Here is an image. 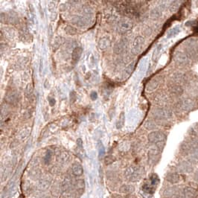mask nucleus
Returning <instances> with one entry per match:
<instances>
[{"label":"nucleus","instance_id":"f257e3e1","mask_svg":"<svg viewBox=\"0 0 198 198\" xmlns=\"http://www.w3.org/2000/svg\"><path fill=\"white\" fill-rule=\"evenodd\" d=\"M116 7L125 16L129 17H139V10L136 5H133V2L130 1H118L116 2Z\"/></svg>","mask_w":198,"mask_h":198},{"label":"nucleus","instance_id":"f03ea898","mask_svg":"<svg viewBox=\"0 0 198 198\" xmlns=\"http://www.w3.org/2000/svg\"><path fill=\"white\" fill-rule=\"evenodd\" d=\"M144 174V170L140 166H130L125 170V176L131 182H137Z\"/></svg>","mask_w":198,"mask_h":198},{"label":"nucleus","instance_id":"7ed1b4c3","mask_svg":"<svg viewBox=\"0 0 198 198\" xmlns=\"http://www.w3.org/2000/svg\"><path fill=\"white\" fill-rule=\"evenodd\" d=\"M148 139L151 143L156 144L158 148L162 150L164 148L166 135L161 131H153L148 134Z\"/></svg>","mask_w":198,"mask_h":198},{"label":"nucleus","instance_id":"20e7f679","mask_svg":"<svg viewBox=\"0 0 198 198\" xmlns=\"http://www.w3.org/2000/svg\"><path fill=\"white\" fill-rule=\"evenodd\" d=\"M152 115L155 118L159 120H168L171 118L172 112L168 108L156 107L153 110Z\"/></svg>","mask_w":198,"mask_h":198},{"label":"nucleus","instance_id":"39448f33","mask_svg":"<svg viewBox=\"0 0 198 198\" xmlns=\"http://www.w3.org/2000/svg\"><path fill=\"white\" fill-rule=\"evenodd\" d=\"M144 46V39L142 36H138L133 41L131 45V52L133 54H140L143 50Z\"/></svg>","mask_w":198,"mask_h":198},{"label":"nucleus","instance_id":"423d86ee","mask_svg":"<svg viewBox=\"0 0 198 198\" xmlns=\"http://www.w3.org/2000/svg\"><path fill=\"white\" fill-rule=\"evenodd\" d=\"M133 28V22L127 19H121L117 23L116 29L119 34H124L130 32Z\"/></svg>","mask_w":198,"mask_h":198},{"label":"nucleus","instance_id":"0eeeda50","mask_svg":"<svg viewBox=\"0 0 198 198\" xmlns=\"http://www.w3.org/2000/svg\"><path fill=\"white\" fill-rule=\"evenodd\" d=\"M128 40L126 38L121 39L115 43L114 47H113V51H114V53L116 54H123L125 52H127V49H128Z\"/></svg>","mask_w":198,"mask_h":198},{"label":"nucleus","instance_id":"6e6552de","mask_svg":"<svg viewBox=\"0 0 198 198\" xmlns=\"http://www.w3.org/2000/svg\"><path fill=\"white\" fill-rule=\"evenodd\" d=\"M92 21V17L87 16V15H80V16H75L72 19V22L73 24L77 25L78 27H86L89 25Z\"/></svg>","mask_w":198,"mask_h":198},{"label":"nucleus","instance_id":"1a4fd4ad","mask_svg":"<svg viewBox=\"0 0 198 198\" xmlns=\"http://www.w3.org/2000/svg\"><path fill=\"white\" fill-rule=\"evenodd\" d=\"M177 106L182 111L189 112L195 107V102L192 99H185L179 101Z\"/></svg>","mask_w":198,"mask_h":198},{"label":"nucleus","instance_id":"9d476101","mask_svg":"<svg viewBox=\"0 0 198 198\" xmlns=\"http://www.w3.org/2000/svg\"><path fill=\"white\" fill-rule=\"evenodd\" d=\"M174 61L180 66H186L190 63V57L187 53L179 51L174 55Z\"/></svg>","mask_w":198,"mask_h":198},{"label":"nucleus","instance_id":"9b49d317","mask_svg":"<svg viewBox=\"0 0 198 198\" xmlns=\"http://www.w3.org/2000/svg\"><path fill=\"white\" fill-rule=\"evenodd\" d=\"M189 148V155L193 160H198V139H192L188 142Z\"/></svg>","mask_w":198,"mask_h":198},{"label":"nucleus","instance_id":"f8f14e48","mask_svg":"<svg viewBox=\"0 0 198 198\" xmlns=\"http://www.w3.org/2000/svg\"><path fill=\"white\" fill-rule=\"evenodd\" d=\"M177 171L182 174H190L194 171V166L192 162L185 160L179 163L177 165Z\"/></svg>","mask_w":198,"mask_h":198},{"label":"nucleus","instance_id":"ddd939ff","mask_svg":"<svg viewBox=\"0 0 198 198\" xmlns=\"http://www.w3.org/2000/svg\"><path fill=\"white\" fill-rule=\"evenodd\" d=\"M163 80V76H160V75L153 77V78L148 83L147 86H146V91L149 92L154 91L155 89H157V87H159V84H161Z\"/></svg>","mask_w":198,"mask_h":198},{"label":"nucleus","instance_id":"4468645a","mask_svg":"<svg viewBox=\"0 0 198 198\" xmlns=\"http://www.w3.org/2000/svg\"><path fill=\"white\" fill-rule=\"evenodd\" d=\"M19 99H20V95L19 93L16 90H11L9 92H7L5 100L7 103L10 104H15L18 102Z\"/></svg>","mask_w":198,"mask_h":198},{"label":"nucleus","instance_id":"2eb2a0df","mask_svg":"<svg viewBox=\"0 0 198 198\" xmlns=\"http://www.w3.org/2000/svg\"><path fill=\"white\" fill-rule=\"evenodd\" d=\"M168 90L170 93L175 96H180L183 93V89L180 84L173 82L168 85Z\"/></svg>","mask_w":198,"mask_h":198},{"label":"nucleus","instance_id":"dca6fc26","mask_svg":"<svg viewBox=\"0 0 198 198\" xmlns=\"http://www.w3.org/2000/svg\"><path fill=\"white\" fill-rule=\"evenodd\" d=\"M1 21L5 23H14L17 21V16L15 13H2Z\"/></svg>","mask_w":198,"mask_h":198},{"label":"nucleus","instance_id":"f3484780","mask_svg":"<svg viewBox=\"0 0 198 198\" xmlns=\"http://www.w3.org/2000/svg\"><path fill=\"white\" fill-rule=\"evenodd\" d=\"M83 53V49L81 47H75L72 52V60L74 63H76L80 60Z\"/></svg>","mask_w":198,"mask_h":198},{"label":"nucleus","instance_id":"a211bd4d","mask_svg":"<svg viewBox=\"0 0 198 198\" xmlns=\"http://www.w3.org/2000/svg\"><path fill=\"white\" fill-rule=\"evenodd\" d=\"M111 45V41L107 37H103V38L100 39L98 43V46L101 50H105L110 47Z\"/></svg>","mask_w":198,"mask_h":198},{"label":"nucleus","instance_id":"6ab92c4d","mask_svg":"<svg viewBox=\"0 0 198 198\" xmlns=\"http://www.w3.org/2000/svg\"><path fill=\"white\" fill-rule=\"evenodd\" d=\"M166 180L171 184L178 183L180 181V176L176 173L168 174L166 177Z\"/></svg>","mask_w":198,"mask_h":198},{"label":"nucleus","instance_id":"aec40b11","mask_svg":"<svg viewBox=\"0 0 198 198\" xmlns=\"http://www.w3.org/2000/svg\"><path fill=\"white\" fill-rule=\"evenodd\" d=\"M197 191L192 187H185L183 190V194L185 198H194L195 197Z\"/></svg>","mask_w":198,"mask_h":198},{"label":"nucleus","instance_id":"412c9836","mask_svg":"<svg viewBox=\"0 0 198 198\" xmlns=\"http://www.w3.org/2000/svg\"><path fill=\"white\" fill-rule=\"evenodd\" d=\"M72 170L73 174L76 177L81 176L83 173H84V169H83L82 165L79 164V163H75V164H73Z\"/></svg>","mask_w":198,"mask_h":198},{"label":"nucleus","instance_id":"4be33fe9","mask_svg":"<svg viewBox=\"0 0 198 198\" xmlns=\"http://www.w3.org/2000/svg\"><path fill=\"white\" fill-rule=\"evenodd\" d=\"M160 150L158 148H152L148 151V157L151 162H154L158 159V156L159 155Z\"/></svg>","mask_w":198,"mask_h":198},{"label":"nucleus","instance_id":"5701e85b","mask_svg":"<svg viewBox=\"0 0 198 198\" xmlns=\"http://www.w3.org/2000/svg\"><path fill=\"white\" fill-rule=\"evenodd\" d=\"M163 15V11L160 8H155L153 10H151V13H150V17L152 20H158Z\"/></svg>","mask_w":198,"mask_h":198},{"label":"nucleus","instance_id":"b1692460","mask_svg":"<svg viewBox=\"0 0 198 198\" xmlns=\"http://www.w3.org/2000/svg\"><path fill=\"white\" fill-rule=\"evenodd\" d=\"M135 191V188L131 185H122L119 189V192L123 194H131Z\"/></svg>","mask_w":198,"mask_h":198},{"label":"nucleus","instance_id":"393cba45","mask_svg":"<svg viewBox=\"0 0 198 198\" xmlns=\"http://www.w3.org/2000/svg\"><path fill=\"white\" fill-rule=\"evenodd\" d=\"M125 115L124 112H121L120 113L119 117H118V121L116 122V128L118 130H121L122 129V127H124L125 125Z\"/></svg>","mask_w":198,"mask_h":198},{"label":"nucleus","instance_id":"a878e982","mask_svg":"<svg viewBox=\"0 0 198 198\" xmlns=\"http://www.w3.org/2000/svg\"><path fill=\"white\" fill-rule=\"evenodd\" d=\"M177 193V188L175 187H170L168 189H165L164 193H163V196L165 198H169L173 197L174 195H175V194Z\"/></svg>","mask_w":198,"mask_h":198},{"label":"nucleus","instance_id":"bb28decb","mask_svg":"<svg viewBox=\"0 0 198 198\" xmlns=\"http://www.w3.org/2000/svg\"><path fill=\"white\" fill-rule=\"evenodd\" d=\"M171 77L172 80H173V82L180 84V82H182V80H184L185 75H184V74H182V72H176V73H174L172 75Z\"/></svg>","mask_w":198,"mask_h":198},{"label":"nucleus","instance_id":"cd10ccee","mask_svg":"<svg viewBox=\"0 0 198 198\" xmlns=\"http://www.w3.org/2000/svg\"><path fill=\"white\" fill-rule=\"evenodd\" d=\"M64 31L69 35H75L77 32V29L73 26H71V25H67V26L65 27Z\"/></svg>","mask_w":198,"mask_h":198},{"label":"nucleus","instance_id":"c85d7f7f","mask_svg":"<svg viewBox=\"0 0 198 198\" xmlns=\"http://www.w3.org/2000/svg\"><path fill=\"white\" fill-rule=\"evenodd\" d=\"M144 127H145L147 130H154V129H156V125L153 121L148 120V121H147L145 123H144Z\"/></svg>","mask_w":198,"mask_h":198},{"label":"nucleus","instance_id":"c756f323","mask_svg":"<svg viewBox=\"0 0 198 198\" xmlns=\"http://www.w3.org/2000/svg\"><path fill=\"white\" fill-rule=\"evenodd\" d=\"M134 66H135V61H133L126 67V69H125V75H127V76H128V75L133 72V70Z\"/></svg>","mask_w":198,"mask_h":198},{"label":"nucleus","instance_id":"7c9ffc66","mask_svg":"<svg viewBox=\"0 0 198 198\" xmlns=\"http://www.w3.org/2000/svg\"><path fill=\"white\" fill-rule=\"evenodd\" d=\"M52 154L53 153L51 150H48V151H46V155H45L44 156V162L46 164H49L50 162H51V158H52Z\"/></svg>","mask_w":198,"mask_h":198},{"label":"nucleus","instance_id":"2f4dec72","mask_svg":"<svg viewBox=\"0 0 198 198\" xmlns=\"http://www.w3.org/2000/svg\"><path fill=\"white\" fill-rule=\"evenodd\" d=\"M150 180H151V184L153 185V186H156V185H158V183L159 182V177H158L156 174H153L151 175Z\"/></svg>","mask_w":198,"mask_h":198},{"label":"nucleus","instance_id":"473e14b6","mask_svg":"<svg viewBox=\"0 0 198 198\" xmlns=\"http://www.w3.org/2000/svg\"><path fill=\"white\" fill-rule=\"evenodd\" d=\"M69 159V155L67 152H62L59 156V160L61 163H66L68 159Z\"/></svg>","mask_w":198,"mask_h":198},{"label":"nucleus","instance_id":"72a5a7b5","mask_svg":"<svg viewBox=\"0 0 198 198\" xmlns=\"http://www.w3.org/2000/svg\"><path fill=\"white\" fill-rule=\"evenodd\" d=\"M49 185L50 183L49 182L46 181V180H42V181L39 182L38 187L41 190H46V189H47L49 187Z\"/></svg>","mask_w":198,"mask_h":198},{"label":"nucleus","instance_id":"f704fd0d","mask_svg":"<svg viewBox=\"0 0 198 198\" xmlns=\"http://www.w3.org/2000/svg\"><path fill=\"white\" fill-rule=\"evenodd\" d=\"M142 189H143V190L145 192L147 193H149V194H152V193L154 192V186H153L152 185H148V184H144L143 185V187H142Z\"/></svg>","mask_w":198,"mask_h":198},{"label":"nucleus","instance_id":"c9c22d12","mask_svg":"<svg viewBox=\"0 0 198 198\" xmlns=\"http://www.w3.org/2000/svg\"><path fill=\"white\" fill-rule=\"evenodd\" d=\"M98 148H99V155L100 158H102L103 156H104L105 154V148L103 145V144L101 142H99V145H98Z\"/></svg>","mask_w":198,"mask_h":198},{"label":"nucleus","instance_id":"e433bc0d","mask_svg":"<svg viewBox=\"0 0 198 198\" xmlns=\"http://www.w3.org/2000/svg\"><path fill=\"white\" fill-rule=\"evenodd\" d=\"M75 186H76L77 189H84V186H85V182H84V180H82V179H79V180H77L76 181Z\"/></svg>","mask_w":198,"mask_h":198},{"label":"nucleus","instance_id":"4c0bfd02","mask_svg":"<svg viewBox=\"0 0 198 198\" xmlns=\"http://www.w3.org/2000/svg\"><path fill=\"white\" fill-rule=\"evenodd\" d=\"M70 186H71V180H70V179H66L62 185V188L64 190H68Z\"/></svg>","mask_w":198,"mask_h":198},{"label":"nucleus","instance_id":"58836bf2","mask_svg":"<svg viewBox=\"0 0 198 198\" xmlns=\"http://www.w3.org/2000/svg\"><path fill=\"white\" fill-rule=\"evenodd\" d=\"M115 160H116V159H115L114 156H110H110H107L105 157V164L106 165L112 164V163H113Z\"/></svg>","mask_w":198,"mask_h":198},{"label":"nucleus","instance_id":"ea45409f","mask_svg":"<svg viewBox=\"0 0 198 198\" xmlns=\"http://www.w3.org/2000/svg\"><path fill=\"white\" fill-rule=\"evenodd\" d=\"M60 192H61V187L58 185H53L52 189V193H54V195H58L60 194Z\"/></svg>","mask_w":198,"mask_h":198},{"label":"nucleus","instance_id":"a19ab883","mask_svg":"<svg viewBox=\"0 0 198 198\" xmlns=\"http://www.w3.org/2000/svg\"><path fill=\"white\" fill-rule=\"evenodd\" d=\"M179 32H180V30H179V29L177 28H174L172 29L171 31H170L169 33H168V37H173V36H175L177 34H178Z\"/></svg>","mask_w":198,"mask_h":198},{"label":"nucleus","instance_id":"79ce46f5","mask_svg":"<svg viewBox=\"0 0 198 198\" xmlns=\"http://www.w3.org/2000/svg\"><path fill=\"white\" fill-rule=\"evenodd\" d=\"M90 98H91V99L92 100V101H95V100L98 99V94H97V92H95V91H93V92H91Z\"/></svg>","mask_w":198,"mask_h":198},{"label":"nucleus","instance_id":"37998d69","mask_svg":"<svg viewBox=\"0 0 198 198\" xmlns=\"http://www.w3.org/2000/svg\"><path fill=\"white\" fill-rule=\"evenodd\" d=\"M48 100H49V103L50 106H54L55 103H56V101H55L54 99H53V98H51V97H49L48 98Z\"/></svg>","mask_w":198,"mask_h":198},{"label":"nucleus","instance_id":"c03bdc74","mask_svg":"<svg viewBox=\"0 0 198 198\" xmlns=\"http://www.w3.org/2000/svg\"><path fill=\"white\" fill-rule=\"evenodd\" d=\"M76 143H77V146L79 148H83V141L81 139H77V141H76Z\"/></svg>","mask_w":198,"mask_h":198},{"label":"nucleus","instance_id":"a18cd8bd","mask_svg":"<svg viewBox=\"0 0 198 198\" xmlns=\"http://www.w3.org/2000/svg\"><path fill=\"white\" fill-rule=\"evenodd\" d=\"M70 100L72 101V102H75V101L76 100V95H75V92H72L70 93Z\"/></svg>","mask_w":198,"mask_h":198},{"label":"nucleus","instance_id":"49530a36","mask_svg":"<svg viewBox=\"0 0 198 198\" xmlns=\"http://www.w3.org/2000/svg\"><path fill=\"white\" fill-rule=\"evenodd\" d=\"M43 59L40 60V66H39V72H43Z\"/></svg>","mask_w":198,"mask_h":198},{"label":"nucleus","instance_id":"de8ad7c7","mask_svg":"<svg viewBox=\"0 0 198 198\" xmlns=\"http://www.w3.org/2000/svg\"><path fill=\"white\" fill-rule=\"evenodd\" d=\"M194 179H195L196 181H198V171L196 172L195 175H194Z\"/></svg>","mask_w":198,"mask_h":198},{"label":"nucleus","instance_id":"09e8293b","mask_svg":"<svg viewBox=\"0 0 198 198\" xmlns=\"http://www.w3.org/2000/svg\"><path fill=\"white\" fill-rule=\"evenodd\" d=\"M112 198H121V197L119 195H118V194H113L112 196Z\"/></svg>","mask_w":198,"mask_h":198},{"label":"nucleus","instance_id":"8fccbe9b","mask_svg":"<svg viewBox=\"0 0 198 198\" xmlns=\"http://www.w3.org/2000/svg\"><path fill=\"white\" fill-rule=\"evenodd\" d=\"M126 198H136L135 197V196H133V195H132V194H129V195H127Z\"/></svg>","mask_w":198,"mask_h":198},{"label":"nucleus","instance_id":"3c124183","mask_svg":"<svg viewBox=\"0 0 198 198\" xmlns=\"http://www.w3.org/2000/svg\"><path fill=\"white\" fill-rule=\"evenodd\" d=\"M197 131H198V130H197Z\"/></svg>","mask_w":198,"mask_h":198}]
</instances>
